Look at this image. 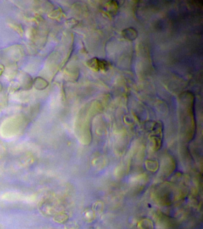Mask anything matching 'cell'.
Wrapping results in <instances>:
<instances>
[{"label": "cell", "mask_w": 203, "mask_h": 229, "mask_svg": "<svg viewBox=\"0 0 203 229\" xmlns=\"http://www.w3.org/2000/svg\"><path fill=\"white\" fill-rule=\"evenodd\" d=\"M133 28H130V29H126L125 31L126 32V33H124V34H126V38H127L126 39L128 40H134L135 39L136 36L137 34H131V32L132 31Z\"/></svg>", "instance_id": "2"}, {"label": "cell", "mask_w": 203, "mask_h": 229, "mask_svg": "<svg viewBox=\"0 0 203 229\" xmlns=\"http://www.w3.org/2000/svg\"><path fill=\"white\" fill-rule=\"evenodd\" d=\"M88 66L93 71L96 72H106L109 69L110 64L109 62L104 59L93 57L87 62Z\"/></svg>", "instance_id": "1"}]
</instances>
